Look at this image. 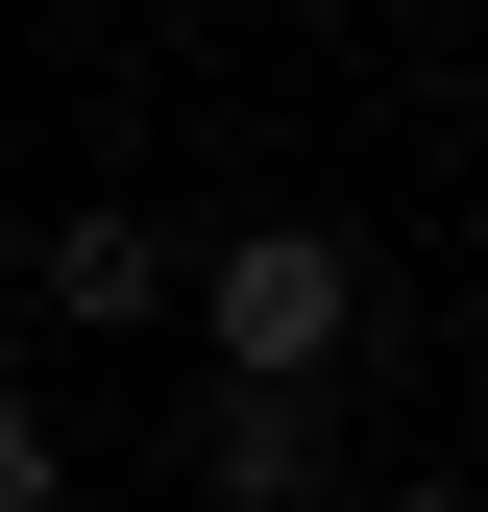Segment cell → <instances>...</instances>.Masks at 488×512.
<instances>
[{
	"instance_id": "cell-5",
	"label": "cell",
	"mask_w": 488,
	"mask_h": 512,
	"mask_svg": "<svg viewBox=\"0 0 488 512\" xmlns=\"http://www.w3.org/2000/svg\"><path fill=\"white\" fill-rule=\"evenodd\" d=\"M366 512H488V488H366Z\"/></svg>"
},
{
	"instance_id": "cell-2",
	"label": "cell",
	"mask_w": 488,
	"mask_h": 512,
	"mask_svg": "<svg viewBox=\"0 0 488 512\" xmlns=\"http://www.w3.org/2000/svg\"><path fill=\"white\" fill-rule=\"evenodd\" d=\"M171 464H196V512H318V488H342V415H318V391H196Z\"/></svg>"
},
{
	"instance_id": "cell-1",
	"label": "cell",
	"mask_w": 488,
	"mask_h": 512,
	"mask_svg": "<svg viewBox=\"0 0 488 512\" xmlns=\"http://www.w3.org/2000/svg\"><path fill=\"white\" fill-rule=\"evenodd\" d=\"M171 317L220 342V391H342L366 366V244L342 220H244V244L171 269Z\"/></svg>"
},
{
	"instance_id": "cell-4",
	"label": "cell",
	"mask_w": 488,
	"mask_h": 512,
	"mask_svg": "<svg viewBox=\"0 0 488 512\" xmlns=\"http://www.w3.org/2000/svg\"><path fill=\"white\" fill-rule=\"evenodd\" d=\"M0 512H74V439H49L25 391H0Z\"/></svg>"
},
{
	"instance_id": "cell-3",
	"label": "cell",
	"mask_w": 488,
	"mask_h": 512,
	"mask_svg": "<svg viewBox=\"0 0 488 512\" xmlns=\"http://www.w3.org/2000/svg\"><path fill=\"white\" fill-rule=\"evenodd\" d=\"M25 317H74V342H147V317H171V244H147V220H49V244H25Z\"/></svg>"
}]
</instances>
